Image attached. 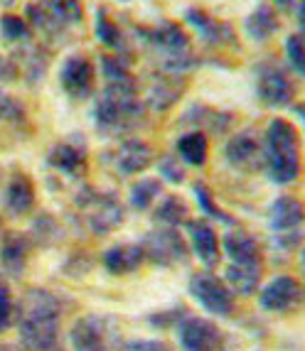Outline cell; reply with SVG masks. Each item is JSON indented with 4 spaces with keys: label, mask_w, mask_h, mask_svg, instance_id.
<instances>
[{
    "label": "cell",
    "mask_w": 305,
    "mask_h": 351,
    "mask_svg": "<svg viewBox=\"0 0 305 351\" xmlns=\"http://www.w3.org/2000/svg\"><path fill=\"white\" fill-rule=\"evenodd\" d=\"M10 312H12V300L8 287L0 282V329H5L8 322H10Z\"/></svg>",
    "instance_id": "obj_39"
},
{
    "label": "cell",
    "mask_w": 305,
    "mask_h": 351,
    "mask_svg": "<svg viewBox=\"0 0 305 351\" xmlns=\"http://www.w3.org/2000/svg\"><path fill=\"white\" fill-rule=\"evenodd\" d=\"M10 59L18 66V74H23L27 79L30 86H37L42 82V76L47 74V64H49L47 49L32 40L18 45V47L12 49Z\"/></svg>",
    "instance_id": "obj_16"
},
{
    "label": "cell",
    "mask_w": 305,
    "mask_h": 351,
    "mask_svg": "<svg viewBox=\"0 0 305 351\" xmlns=\"http://www.w3.org/2000/svg\"><path fill=\"white\" fill-rule=\"evenodd\" d=\"M190 293L202 304V310L212 312V315L229 317L234 312V295H231V290L219 278L212 276V273H197V276H192Z\"/></svg>",
    "instance_id": "obj_9"
},
{
    "label": "cell",
    "mask_w": 305,
    "mask_h": 351,
    "mask_svg": "<svg viewBox=\"0 0 305 351\" xmlns=\"http://www.w3.org/2000/svg\"><path fill=\"white\" fill-rule=\"evenodd\" d=\"M143 113L138 84H106L94 104V123L104 135H126L143 123Z\"/></svg>",
    "instance_id": "obj_1"
},
{
    "label": "cell",
    "mask_w": 305,
    "mask_h": 351,
    "mask_svg": "<svg viewBox=\"0 0 305 351\" xmlns=\"http://www.w3.org/2000/svg\"><path fill=\"white\" fill-rule=\"evenodd\" d=\"M300 223H303V204L293 197H278L271 206V228H273V243L281 251H291L300 243Z\"/></svg>",
    "instance_id": "obj_7"
},
{
    "label": "cell",
    "mask_w": 305,
    "mask_h": 351,
    "mask_svg": "<svg viewBox=\"0 0 305 351\" xmlns=\"http://www.w3.org/2000/svg\"><path fill=\"white\" fill-rule=\"evenodd\" d=\"M96 37H99L101 45H106L109 49H116L118 54L126 52V35L124 29L118 27L116 20L109 15L106 8H99L96 10ZM126 57V54H124Z\"/></svg>",
    "instance_id": "obj_30"
},
{
    "label": "cell",
    "mask_w": 305,
    "mask_h": 351,
    "mask_svg": "<svg viewBox=\"0 0 305 351\" xmlns=\"http://www.w3.org/2000/svg\"><path fill=\"white\" fill-rule=\"evenodd\" d=\"M35 204V184L25 175H15L5 187V209L15 217H23Z\"/></svg>",
    "instance_id": "obj_24"
},
{
    "label": "cell",
    "mask_w": 305,
    "mask_h": 351,
    "mask_svg": "<svg viewBox=\"0 0 305 351\" xmlns=\"http://www.w3.org/2000/svg\"><path fill=\"white\" fill-rule=\"evenodd\" d=\"M276 8H281V10H293L295 5H298V0H271Z\"/></svg>",
    "instance_id": "obj_42"
},
{
    "label": "cell",
    "mask_w": 305,
    "mask_h": 351,
    "mask_svg": "<svg viewBox=\"0 0 305 351\" xmlns=\"http://www.w3.org/2000/svg\"><path fill=\"white\" fill-rule=\"evenodd\" d=\"M124 351H165V344L158 339H135L128 341Z\"/></svg>",
    "instance_id": "obj_41"
},
{
    "label": "cell",
    "mask_w": 305,
    "mask_h": 351,
    "mask_svg": "<svg viewBox=\"0 0 305 351\" xmlns=\"http://www.w3.org/2000/svg\"><path fill=\"white\" fill-rule=\"evenodd\" d=\"M185 23L192 25V27L197 29V35L202 37V42L210 45V47H229V45H236V32H234V27H231V23L212 18L210 12L200 10V8H188V10H185Z\"/></svg>",
    "instance_id": "obj_14"
},
{
    "label": "cell",
    "mask_w": 305,
    "mask_h": 351,
    "mask_svg": "<svg viewBox=\"0 0 305 351\" xmlns=\"http://www.w3.org/2000/svg\"><path fill=\"white\" fill-rule=\"evenodd\" d=\"M94 64L84 54H69L59 69V84L65 94L76 101H84L94 94Z\"/></svg>",
    "instance_id": "obj_11"
},
{
    "label": "cell",
    "mask_w": 305,
    "mask_h": 351,
    "mask_svg": "<svg viewBox=\"0 0 305 351\" xmlns=\"http://www.w3.org/2000/svg\"><path fill=\"white\" fill-rule=\"evenodd\" d=\"M27 248H30V241L20 234H10L3 241V246H0V263H3V268L12 278L23 276L25 263H27Z\"/></svg>",
    "instance_id": "obj_26"
},
{
    "label": "cell",
    "mask_w": 305,
    "mask_h": 351,
    "mask_svg": "<svg viewBox=\"0 0 305 351\" xmlns=\"http://www.w3.org/2000/svg\"><path fill=\"white\" fill-rule=\"evenodd\" d=\"M150 162H152V147L143 141H135V138L124 141L116 152V170H118V175H124V177L138 175V172L146 170Z\"/></svg>",
    "instance_id": "obj_19"
},
{
    "label": "cell",
    "mask_w": 305,
    "mask_h": 351,
    "mask_svg": "<svg viewBox=\"0 0 305 351\" xmlns=\"http://www.w3.org/2000/svg\"><path fill=\"white\" fill-rule=\"evenodd\" d=\"M0 231H3V219H0Z\"/></svg>",
    "instance_id": "obj_44"
},
{
    "label": "cell",
    "mask_w": 305,
    "mask_h": 351,
    "mask_svg": "<svg viewBox=\"0 0 305 351\" xmlns=\"http://www.w3.org/2000/svg\"><path fill=\"white\" fill-rule=\"evenodd\" d=\"M25 15L30 18L27 25L45 35L47 40H59L65 32L84 20L82 0H35L27 3Z\"/></svg>",
    "instance_id": "obj_5"
},
{
    "label": "cell",
    "mask_w": 305,
    "mask_h": 351,
    "mask_svg": "<svg viewBox=\"0 0 305 351\" xmlns=\"http://www.w3.org/2000/svg\"><path fill=\"white\" fill-rule=\"evenodd\" d=\"M177 337L185 351H217L222 344L217 324H212L205 317H185L177 327Z\"/></svg>",
    "instance_id": "obj_13"
},
{
    "label": "cell",
    "mask_w": 305,
    "mask_h": 351,
    "mask_svg": "<svg viewBox=\"0 0 305 351\" xmlns=\"http://www.w3.org/2000/svg\"><path fill=\"white\" fill-rule=\"evenodd\" d=\"M3 5H12V3H18V0H0Z\"/></svg>",
    "instance_id": "obj_43"
},
{
    "label": "cell",
    "mask_w": 305,
    "mask_h": 351,
    "mask_svg": "<svg viewBox=\"0 0 305 351\" xmlns=\"http://www.w3.org/2000/svg\"><path fill=\"white\" fill-rule=\"evenodd\" d=\"M278 27H281V20H278V12L273 10V5L269 3H261L256 5L244 20V29L253 42H266L276 35Z\"/></svg>",
    "instance_id": "obj_22"
},
{
    "label": "cell",
    "mask_w": 305,
    "mask_h": 351,
    "mask_svg": "<svg viewBox=\"0 0 305 351\" xmlns=\"http://www.w3.org/2000/svg\"><path fill=\"white\" fill-rule=\"evenodd\" d=\"M18 66H15V62H12L10 57H3L0 54V84H10L18 79Z\"/></svg>",
    "instance_id": "obj_40"
},
{
    "label": "cell",
    "mask_w": 305,
    "mask_h": 351,
    "mask_svg": "<svg viewBox=\"0 0 305 351\" xmlns=\"http://www.w3.org/2000/svg\"><path fill=\"white\" fill-rule=\"evenodd\" d=\"M158 194H163V184L155 177H143L141 182H135L131 187L128 202L133 209H148L152 202L158 199Z\"/></svg>",
    "instance_id": "obj_32"
},
{
    "label": "cell",
    "mask_w": 305,
    "mask_h": 351,
    "mask_svg": "<svg viewBox=\"0 0 305 351\" xmlns=\"http://www.w3.org/2000/svg\"><path fill=\"white\" fill-rule=\"evenodd\" d=\"M256 96L264 106L283 108L295 99V82L281 64L276 62H261L256 66Z\"/></svg>",
    "instance_id": "obj_6"
},
{
    "label": "cell",
    "mask_w": 305,
    "mask_h": 351,
    "mask_svg": "<svg viewBox=\"0 0 305 351\" xmlns=\"http://www.w3.org/2000/svg\"><path fill=\"white\" fill-rule=\"evenodd\" d=\"M152 219H155L158 223H165V226L175 228L177 223L188 221V204H185L180 197H168V199L155 209Z\"/></svg>",
    "instance_id": "obj_33"
},
{
    "label": "cell",
    "mask_w": 305,
    "mask_h": 351,
    "mask_svg": "<svg viewBox=\"0 0 305 351\" xmlns=\"http://www.w3.org/2000/svg\"><path fill=\"white\" fill-rule=\"evenodd\" d=\"M99 66H101V74H104L106 84L135 82L124 54H104V57H101V62H99Z\"/></svg>",
    "instance_id": "obj_31"
},
{
    "label": "cell",
    "mask_w": 305,
    "mask_h": 351,
    "mask_svg": "<svg viewBox=\"0 0 305 351\" xmlns=\"http://www.w3.org/2000/svg\"><path fill=\"white\" fill-rule=\"evenodd\" d=\"M0 35H3V40L10 42V45H23V42L30 40V35H32V29H30L27 20L20 18V15H3L0 18Z\"/></svg>",
    "instance_id": "obj_34"
},
{
    "label": "cell",
    "mask_w": 305,
    "mask_h": 351,
    "mask_svg": "<svg viewBox=\"0 0 305 351\" xmlns=\"http://www.w3.org/2000/svg\"><path fill=\"white\" fill-rule=\"evenodd\" d=\"M76 202L87 211V221L96 234H109V231H113L118 223L124 221V206H121V202L113 194L84 189L82 197Z\"/></svg>",
    "instance_id": "obj_8"
},
{
    "label": "cell",
    "mask_w": 305,
    "mask_h": 351,
    "mask_svg": "<svg viewBox=\"0 0 305 351\" xmlns=\"http://www.w3.org/2000/svg\"><path fill=\"white\" fill-rule=\"evenodd\" d=\"M224 160L241 172H256L264 167V143L251 130L236 133L224 145Z\"/></svg>",
    "instance_id": "obj_12"
},
{
    "label": "cell",
    "mask_w": 305,
    "mask_h": 351,
    "mask_svg": "<svg viewBox=\"0 0 305 351\" xmlns=\"http://www.w3.org/2000/svg\"><path fill=\"white\" fill-rule=\"evenodd\" d=\"M303 300V287L295 278L291 276H281L276 280H271L269 285L261 290V307L269 312H286L293 310L295 304Z\"/></svg>",
    "instance_id": "obj_15"
},
{
    "label": "cell",
    "mask_w": 305,
    "mask_h": 351,
    "mask_svg": "<svg viewBox=\"0 0 305 351\" xmlns=\"http://www.w3.org/2000/svg\"><path fill=\"white\" fill-rule=\"evenodd\" d=\"M264 167L271 182L291 184L300 175V138L293 125L273 118L264 133Z\"/></svg>",
    "instance_id": "obj_2"
},
{
    "label": "cell",
    "mask_w": 305,
    "mask_h": 351,
    "mask_svg": "<svg viewBox=\"0 0 305 351\" xmlns=\"http://www.w3.org/2000/svg\"><path fill=\"white\" fill-rule=\"evenodd\" d=\"M207 150H210V141H207V133H202V130H190V133L180 135V141H177L180 158L188 165H194V167H202L207 162Z\"/></svg>",
    "instance_id": "obj_29"
},
{
    "label": "cell",
    "mask_w": 305,
    "mask_h": 351,
    "mask_svg": "<svg viewBox=\"0 0 305 351\" xmlns=\"http://www.w3.org/2000/svg\"><path fill=\"white\" fill-rule=\"evenodd\" d=\"M20 339L32 351H52L59 339V304L45 290L25 295Z\"/></svg>",
    "instance_id": "obj_3"
},
{
    "label": "cell",
    "mask_w": 305,
    "mask_h": 351,
    "mask_svg": "<svg viewBox=\"0 0 305 351\" xmlns=\"http://www.w3.org/2000/svg\"><path fill=\"white\" fill-rule=\"evenodd\" d=\"M143 261H146V253L138 243H118L104 251V265L113 276L133 273L135 268H141Z\"/></svg>",
    "instance_id": "obj_21"
},
{
    "label": "cell",
    "mask_w": 305,
    "mask_h": 351,
    "mask_svg": "<svg viewBox=\"0 0 305 351\" xmlns=\"http://www.w3.org/2000/svg\"><path fill=\"white\" fill-rule=\"evenodd\" d=\"M143 253L158 265H177L188 258V246L175 228H155L143 241Z\"/></svg>",
    "instance_id": "obj_10"
},
{
    "label": "cell",
    "mask_w": 305,
    "mask_h": 351,
    "mask_svg": "<svg viewBox=\"0 0 305 351\" xmlns=\"http://www.w3.org/2000/svg\"><path fill=\"white\" fill-rule=\"evenodd\" d=\"M106 324H109V319L96 315L76 319V324L69 332V341L74 346V351H104L106 341H109Z\"/></svg>",
    "instance_id": "obj_18"
},
{
    "label": "cell",
    "mask_w": 305,
    "mask_h": 351,
    "mask_svg": "<svg viewBox=\"0 0 305 351\" xmlns=\"http://www.w3.org/2000/svg\"><path fill=\"white\" fill-rule=\"evenodd\" d=\"M158 170H160V175H163V180H168L170 184L185 182V167H182V165L177 162V158H172V155H165V158L160 160Z\"/></svg>",
    "instance_id": "obj_38"
},
{
    "label": "cell",
    "mask_w": 305,
    "mask_h": 351,
    "mask_svg": "<svg viewBox=\"0 0 305 351\" xmlns=\"http://www.w3.org/2000/svg\"><path fill=\"white\" fill-rule=\"evenodd\" d=\"M224 251L231 263H258V243L249 231L234 228L224 236Z\"/></svg>",
    "instance_id": "obj_25"
},
{
    "label": "cell",
    "mask_w": 305,
    "mask_h": 351,
    "mask_svg": "<svg viewBox=\"0 0 305 351\" xmlns=\"http://www.w3.org/2000/svg\"><path fill=\"white\" fill-rule=\"evenodd\" d=\"M192 192H194V199H197V204H200V209L205 211L207 217L217 219V221H224V223H231V219H229L227 214H222V209L214 204V199H212V192L205 187V184H202V182H194Z\"/></svg>",
    "instance_id": "obj_35"
},
{
    "label": "cell",
    "mask_w": 305,
    "mask_h": 351,
    "mask_svg": "<svg viewBox=\"0 0 305 351\" xmlns=\"http://www.w3.org/2000/svg\"><path fill=\"white\" fill-rule=\"evenodd\" d=\"M0 121H5V123H23L25 121L23 104L5 91H0Z\"/></svg>",
    "instance_id": "obj_37"
},
{
    "label": "cell",
    "mask_w": 305,
    "mask_h": 351,
    "mask_svg": "<svg viewBox=\"0 0 305 351\" xmlns=\"http://www.w3.org/2000/svg\"><path fill=\"white\" fill-rule=\"evenodd\" d=\"M182 123L200 125V128H207L210 133H224V130L231 125V116L222 111H214L210 106L194 104V106H190V111L185 113Z\"/></svg>",
    "instance_id": "obj_28"
},
{
    "label": "cell",
    "mask_w": 305,
    "mask_h": 351,
    "mask_svg": "<svg viewBox=\"0 0 305 351\" xmlns=\"http://www.w3.org/2000/svg\"><path fill=\"white\" fill-rule=\"evenodd\" d=\"M286 62L298 76L305 74V49L300 35H288L286 37Z\"/></svg>",
    "instance_id": "obj_36"
},
{
    "label": "cell",
    "mask_w": 305,
    "mask_h": 351,
    "mask_svg": "<svg viewBox=\"0 0 305 351\" xmlns=\"http://www.w3.org/2000/svg\"><path fill=\"white\" fill-rule=\"evenodd\" d=\"M185 223H188L190 239H192V248L197 253V258H200L207 268H214L219 261V241L217 234H214V228L205 219H194V221H185Z\"/></svg>",
    "instance_id": "obj_20"
},
{
    "label": "cell",
    "mask_w": 305,
    "mask_h": 351,
    "mask_svg": "<svg viewBox=\"0 0 305 351\" xmlns=\"http://www.w3.org/2000/svg\"><path fill=\"white\" fill-rule=\"evenodd\" d=\"M135 35L158 54L160 69L168 71V74L185 76L190 69L200 64V59L194 57L192 49H190L188 32L172 20H160L152 27H135Z\"/></svg>",
    "instance_id": "obj_4"
},
{
    "label": "cell",
    "mask_w": 305,
    "mask_h": 351,
    "mask_svg": "<svg viewBox=\"0 0 305 351\" xmlns=\"http://www.w3.org/2000/svg\"><path fill=\"white\" fill-rule=\"evenodd\" d=\"M224 278H227L224 285L231 293L253 295L258 290V280H261V268H258V263H231Z\"/></svg>",
    "instance_id": "obj_27"
},
{
    "label": "cell",
    "mask_w": 305,
    "mask_h": 351,
    "mask_svg": "<svg viewBox=\"0 0 305 351\" xmlns=\"http://www.w3.org/2000/svg\"><path fill=\"white\" fill-rule=\"evenodd\" d=\"M47 165L59 170L62 175L79 177L87 170V155H84L82 147H76L74 143H57V145L49 150Z\"/></svg>",
    "instance_id": "obj_23"
},
{
    "label": "cell",
    "mask_w": 305,
    "mask_h": 351,
    "mask_svg": "<svg viewBox=\"0 0 305 351\" xmlns=\"http://www.w3.org/2000/svg\"><path fill=\"white\" fill-rule=\"evenodd\" d=\"M185 88H188V79H185V76L160 71V74L152 76V84H150V88H148L146 104L158 113L168 111V108H172V106L182 99Z\"/></svg>",
    "instance_id": "obj_17"
}]
</instances>
